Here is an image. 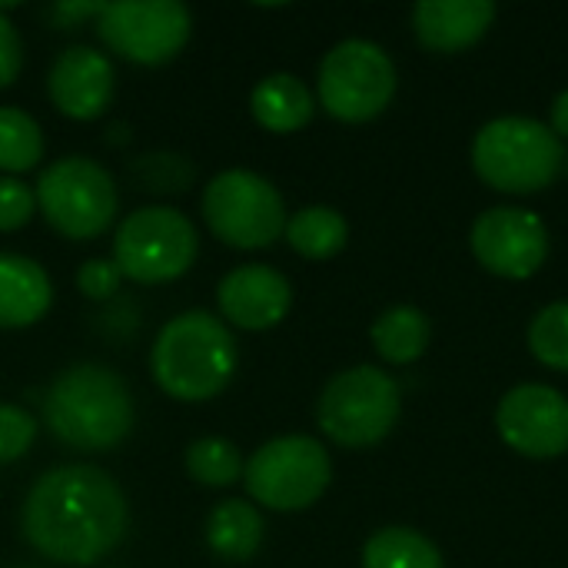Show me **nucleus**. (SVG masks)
<instances>
[{
    "instance_id": "f257e3e1",
    "label": "nucleus",
    "mask_w": 568,
    "mask_h": 568,
    "mask_svg": "<svg viewBox=\"0 0 568 568\" xmlns=\"http://www.w3.org/2000/svg\"><path fill=\"white\" fill-rule=\"evenodd\" d=\"M23 539L60 566H93L126 536V499L97 466H57L23 499Z\"/></svg>"
},
{
    "instance_id": "f03ea898",
    "label": "nucleus",
    "mask_w": 568,
    "mask_h": 568,
    "mask_svg": "<svg viewBox=\"0 0 568 568\" xmlns=\"http://www.w3.org/2000/svg\"><path fill=\"white\" fill-rule=\"evenodd\" d=\"M43 426L50 436L80 453L120 446L133 429V396L126 383L97 363L70 366L43 396Z\"/></svg>"
},
{
    "instance_id": "7ed1b4c3",
    "label": "nucleus",
    "mask_w": 568,
    "mask_h": 568,
    "mask_svg": "<svg viewBox=\"0 0 568 568\" xmlns=\"http://www.w3.org/2000/svg\"><path fill=\"white\" fill-rule=\"evenodd\" d=\"M236 359V339L223 320L206 310H186L160 329L150 369L170 399L206 403L230 386Z\"/></svg>"
},
{
    "instance_id": "20e7f679",
    "label": "nucleus",
    "mask_w": 568,
    "mask_h": 568,
    "mask_svg": "<svg viewBox=\"0 0 568 568\" xmlns=\"http://www.w3.org/2000/svg\"><path fill=\"white\" fill-rule=\"evenodd\" d=\"M562 140L532 116L489 120L473 143L476 173L503 193L546 190L562 170Z\"/></svg>"
},
{
    "instance_id": "39448f33",
    "label": "nucleus",
    "mask_w": 568,
    "mask_h": 568,
    "mask_svg": "<svg viewBox=\"0 0 568 568\" xmlns=\"http://www.w3.org/2000/svg\"><path fill=\"white\" fill-rule=\"evenodd\" d=\"M200 253L196 226L173 206H143L130 213L113 236V263L123 280L156 286L180 280Z\"/></svg>"
},
{
    "instance_id": "423d86ee",
    "label": "nucleus",
    "mask_w": 568,
    "mask_h": 568,
    "mask_svg": "<svg viewBox=\"0 0 568 568\" xmlns=\"http://www.w3.org/2000/svg\"><path fill=\"white\" fill-rule=\"evenodd\" d=\"M399 406L403 396L389 373L376 366H353L323 389L316 419L336 446L366 449L393 433Z\"/></svg>"
},
{
    "instance_id": "0eeeda50",
    "label": "nucleus",
    "mask_w": 568,
    "mask_h": 568,
    "mask_svg": "<svg viewBox=\"0 0 568 568\" xmlns=\"http://www.w3.org/2000/svg\"><path fill=\"white\" fill-rule=\"evenodd\" d=\"M33 200L63 240H97L116 216L113 176L90 156H63L37 180Z\"/></svg>"
},
{
    "instance_id": "6e6552de",
    "label": "nucleus",
    "mask_w": 568,
    "mask_h": 568,
    "mask_svg": "<svg viewBox=\"0 0 568 568\" xmlns=\"http://www.w3.org/2000/svg\"><path fill=\"white\" fill-rule=\"evenodd\" d=\"M203 220L233 250H266L286 230V203L266 176L223 170L203 190Z\"/></svg>"
},
{
    "instance_id": "1a4fd4ad",
    "label": "nucleus",
    "mask_w": 568,
    "mask_h": 568,
    "mask_svg": "<svg viewBox=\"0 0 568 568\" xmlns=\"http://www.w3.org/2000/svg\"><path fill=\"white\" fill-rule=\"evenodd\" d=\"M333 479L329 453L313 436H280L243 466L246 493L273 513H300L320 503Z\"/></svg>"
},
{
    "instance_id": "9d476101",
    "label": "nucleus",
    "mask_w": 568,
    "mask_h": 568,
    "mask_svg": "<svg viewBox=\"0 0 568 568\" xmlns=\"http://www.w3.org/2000/svg\"><path fill=\"white\" fill-rule=\"evenodd\" d=\"M396 93V67L373 40H343L320 63V103L343 123L379 116Z\"/></svg>"
},
{
    "instance_id": "9b49d317",
    "label": "nucleus",
    "mask_w": 568,
    "mask_h": 568,
    "mask_svg": "<svg viewBox=\"0 0 568 568\" xmlns=\"http://www.w3.org/2000/svg\"><path fill=\"white\" fill-rule=\"evenodd\" d=\"M97 33L116 57L140 67H160L186 47L193 17L176 0H120L100 10Z\"/></svg>"
},
{
    "instance_id": "f8f14e48",
    "label": "nucleus",
    "mask_w": 568,
    "mask_h": 568,
    "mask_svg": "<svg viewBox=\"0 0 568 568\" xmlns=\"http://www.w3.org/2000/svg\"><path fill=\"white\" fill-rule=\"evenodd\" d=\"M473 253L496 276L529 280L546 263L549 233H546V223L532 210L496 206L476 220Z\"/></svg>"
},
{
    "instance_id": "ddd939ff",
    "label": "nucleus",
    "mask_w": 568,
    "mask_h": 568,
    "mask_svg": "<svg viewBox=\"0 0 568 568\" xmlns=\"http://www.w3.org/2000/svg\"><path fill=\"white\" fill-rule=\"evenodd\" d=\"M496 426L516 453L529 459H556L568 449V399L552 386H516L503 396Z\"/></svg>"
},
{
    "instance_id": "4468645a",
    "label": "nucleus",
    "mask_w": 568,
    "mask_h": 568,
    "mask_svg": "<svg viewBox=\"0 0 568 568\" xmlns=\"http://www.w3.org/2000/svg\"><path fill=\"white\" fill-rule=\"evenodd\" d=\"M216 303L233 326L263 333L286 320L293 306V286L280 270L263 263H246L220 280Z\"/></svg>"
},
{
    "instance_id": "2eb2a0df",
    "label": "nucleus",
    "mask_w": 568,
    "mask_h": 568,
    "mask_svg": "<svg viewBox=\"0 0 568 568\" xmlns=\"http://www.w3.org/2000/svg\"><path fill=\"white\" fill-rule=\"evenodd\" d=\"M47 93L63 116L97 120L113 100V63L93 47H67L47 73Z\"/></svg>"
},
{
    "instance_id": "dca6fc26",
    "label": "nucleus",
    "mask_w": 568,
    "mask_h": 568,
    "mask_svg": "<svg viewBox=\"0 0 568 568\" xmlns=\"http://www.w3.org/2000/svg\"><path fill=\"white\" fill-rule=\"evenodd\" d=\"M496 20L493 0H423L413 10L416 37L439 53H456L486 37Z\"/></svg>"
},
{
    "instance_id": "f3484780",
    "label": "nucleus",
    "mask_w": 568,
    "mask_h": 568,
    "mask_svg": "<svg viewBox=\"0 0 568 568\" xmlns=\"http://www.w3.org/2000/svg\"><path fill=\"white\" fill-rule=\"evenodd\" d=\"M53 283L47 270L20 253H0V329H27L47 316Z\"/></svg>"
},
{
    "instance_id": "a211bd4d",
    "label": "nucleus",
    "mask_w": 568,
    "mask_h": 568,
    "mask_svg": "<svg viewBox=\"0 0 568 568\" xmlns=\"http://www.w3.org/2000/svg\"><path fill=\"white\" fill-rule=\"evenodd\" d=\"M253 120L270 133H296L313 120V93L293 73H270L253 87L250 97Z\"/></svg>"
},
{
    "instance_id": "6ab92c4d",
    "label": "nucleus",
    "mask_w": 568,
    "mask_h": 568,
    "mask_svg": "<svg viewBox=\"0 0 568 568\" xmlns=\"http://www.w3.org/2000/svg\"><path fill=\"white\" fill-rule=\"evenodd\" d=\"M263 532L266 526H263L260 509L243 499L220 503L206 519V546L226 562L253 559L263 546Z\"/></svg>"
},
{
    "instance_id": "aec40b11",
    "label": "nucleus",
    "mask_w": 568,
    "mask_h": 568,
    "mask_svg": "<svg viewBox=\"0 0 568 568\" xmlns=\"http://www.w3.org/2000/svg\"><path fill=\"white\" fill-rule=\"evenodd\" d=\"M429 320L416 306H393L373 323V346L386 363L406 366L419 359L429 346Z\"/></svg>"
},
{
    "instance_id": "412c9836",
    "label": "nucleus",
    "mask_w": 568,
    "mask_h": 568,
    "mask_svg": "<svg viewBox=\"0 0 568 568\" xmlns=\"http://www.w3.org/2000/svg\"><path fill=\"white\" fill-rule=\"evenodd\" d=\"M283 233L290 246L306 260H329L349 240V226L333 206H303L300 213H293V220H286Z\"/></svg>"
},
{
    "instance_id": "4be33fe9",
    "label": "nucleus",
    "mask_w": 568,
    "mask_h": 568,
    "mask_svg": "<svg viewBox=\"0 0 568 568\" xmlns=\"http://www.w3.org/2000/svg\"><path fill=\"white\" fill-rule=\"evenodd\" d=\"M363 568H446L439 549L413 529H379L366 549Z\"/></svg>"
},
{
    "instance_id": "5701e85b",
    "label": "nucleus",
    "mask_w": 568,
    "mask_h": 568,
    "mask_svg": "<svg viewBox=\"0 0 568 568\" xmlns=\"http://www.w3.org/2000/svg\"><path fill=\"white\" fill-rule=\"evenodd\" d=\"M43 160V133L40 123L17 110L0 106V173H27Z\"/></svg>"
},
{
    "instance_id": "b1692460",
    "label": "nucleus",
    "mask_w": 568,
    "mask_h": 568,
    "mask_svg": "<svg viewBox=\"0 0 568 568\" xmlns=\"http://www.w3.org/2000/svg\"><path fill=\"white\" fill-rule=\"evenodd\" d=\"M186 473H190L200 486L226 489V486L240 483V476H243V459H240V449H236L230 439L206 436V439H196V443L186 449Z\"/></svg>"
},
{
    "instance_id": "393cba45",
    "label": "nucleus",
    "mask_w": 568,
    "mask_h": 568,
    "mask_svg": "<svg viewBox=\"0 0 568 568\" xmlns=\"http://www.w3.org/2000/svg\"><path fill=\"white\" fill-rule=\"evenodd\" d=\"M529 346L539 363L568 373V303H552L532 320Z\"/></svg>"
},
{
    "instance_id": "a878e982",
    "label": "nucleus",
    "mask_w": 568,
    "mask_h": 568,
    "mask_svg": "<svg viewBox=\"0 0 568 568\" xmlns=\"http://www.w3.org/2000/svg\"><path fill=\"white\" fill-rule=\"evenodd\" d=\"M130 173L150 193H180L193 180V166L180 153H146Z\"/></svg>"
},
{
    "instance_id": "bb28decb",
    "label": "nucleus",
    "mask_w": 568,
    "mask_h": 568,
    "mask_svg": "<svg viewBox=\"0 0 568 568\" xmlns=\"http://www.w3.org/2000/svg\"><path fill=\"white\" fill-rule=\"evenodd\" d=\"M37 439V419L10 403H0V466L20 459Z\"/></svg>"
},
{
    "instance_id": "cd10ccee",
    "label": "nucleus",
    "mask_w": 568,
    "mask_h": 568,
    "mask_svg": "<svg viewBox=\"0 0 568 568\" xmlns=\"http://www.w3.org/2000/svg\"><path fill=\"white\" fill-rule=\"evenodd\" d=\"M33 193L17 176H0V233H17L33 220Z\"/></svg>"
},
{
    "instance_id": "c85d7f7f",
    "label": "nucleus",
    "mask_w": 568,
    "mask_h": 568,
    "mask_svg": "<svg viewBox=\"0 0 568 568\" xmlns=\"http://www.w3.org/2000/svg\"><path fill=\"white\" fill-rule=\"evenodd\" d=\"M123 283V273L113 260H87L77 273V290L87 300H110Z\"/></svg>"
},
{
    "instance_id": "c756f323",
    "label": "nucleus",
    "mask_w": 568,
    "mask_h": 568,
    "mask_svg": "<svg viewBox=\"0 0 568 568\" xmlns=\"http://www.w3.org/2000/svg\"><path fill=\"white\" fill-rule=\"evenodd\" d=\"M23 70V43L10 17L0 10V90L10 87Z\"/></svg>"
},
{
    "instance_id": "7c9ffc66",
    "label": "nucleus",
    "mask_w": 568,
    "mask_h": 568,
    "mask_svg": "<svg viewBox=\"0 0 568 568\" xmlns=\"http://www.w3.org/2000/svg\"><path fill=\"white\" fill-rule=\"evenodd\" d=\"M106 3H57L53 7V17H67L63 23H70V20H83V17H100V10H103Z\"/></svg>"
},
{
    "instance_id": "2f4dec72",
    "label": "nucleus",
    "mask_w": 568,
    "mask_h": 568,
    "mask_svg": "<svg viewBox=\"0 0 568 568\" xmlns=\"http://www.w3.org/2000/svg\"><path fill=\"white\" fill-rule=\"evenodd\" d=\"M552 133L556 136H568V90L556 97L552 103Z\"/></svg>"
}]
</instances>
